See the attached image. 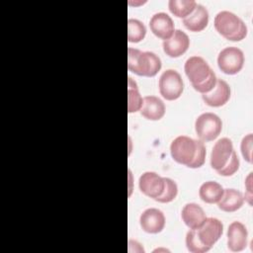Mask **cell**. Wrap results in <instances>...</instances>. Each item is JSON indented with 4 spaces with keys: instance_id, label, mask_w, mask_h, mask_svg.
<instances>
[{
    "instance_id": "obj_15",
    "label": "cell",
    "mask_w": 253,
    "mask_h": 253,
    "mask_svg": "<svg viewBox=\"0 0 253 253\" xmlns=\"http://www.w3.org/2000/svg\"><path fill=\"white\" fill-rule=\"evenodd\" d=\"M203 100L211 107H220L227 103L230 98L229 85L222 79H217L215 86L209 93L203 94Z\"/></svg>"
},
{
    "instance_id": "obj_16",
    "label": "cell",
    "mask_w": 253,
    "mask_h": 253,
    "mask_svg": "<svg viewBox=\"0 0 253 253\" xmlns=\"http://www.w3.org/2000/svg\"><path fill=\"white\" fill-rule=\"evenodd\" d=\"M209 23V12L202 4H197L194 11L183 19L184 26L191 32L203 31Z\"/></svg>"
},
{
    "instance_id": "obj_8",
    "label": "cell",
    "mask_w": 253,
    "mask_h": 253,
    "mask_svg": "<svg viewBox=\"0 0 253 253\" xmlns=\"http://www.w3.org/2000/svg\"><path fill=\"white\" fill-rule=\"evenodd\" d=\"M195 230L200 241L204 245L211 248L220 238L223 231V225L221 221L215 217H207L203 224Z\"/></svg>"
},
{
    "instance_id": "obj_17",
    "label": "cell",
    "mask_w": 253,
    "mask_h": 253,
    "mask_svg": "<svg viewBox=\"0 0 253 253\" xmlns=\"http://www.w3.org/2000/svg\"><path fill=\"white\" fill-rule=\"evenodd\" d=\"M181 216L184 223L190 229H197L203 224V222L207 218L202 207L195 203L186 204L182 209Z\"/></svg>"
},
{
    "instance_id": "obj_30",
    "label": "cell",
    "mask_w": 253,
    "mask_h": 253,
    "mask_svg": "<svg viewBox=\"0 0 253 253\" xmlns=\"http://www.w3.org/2000/svg\"><path fill=\"white\" fill-rule=\"evenodd\" d=\"M128 252L129 253H132V252H139V253L142 252L143 253L144 249H143V247L141 246L140 243H138L135 240L129 239L128 240Z\"/></svg>"
},
{
    "instance_id": "obj_26",
    "label": "cell",
    "mask_w": 253,
    "mask_h": 253,
    "mask_svg": "<svg viewBox=\"0 0 253 253\" xmlns=\"http://www.w3.org/2000/svg\"><path fill=\"white\" fill-rule=\"evenodd\" d=\"M239 168V158L235 150L232 151L228 161L225 163V165L217 170L216 172L221 176H231L233 175Z\"/></svg>"
},
{
    "instance_id": "obj_22",
    "label": "cell",
    "mask_w": 253,
    "mask_h": 253,
    "mask_svg": "<svg viewBox=\"0 0 253 253\" xmlns=\"http://www.w3.org/2000/svg\"><path fill=\"white\" fill-rule=\"evenodd\" d=\"M197 2L194 0H170L168 2L169 10L179 18H186L195 9Z\"/></svg>"
},
{
    "instance_id": "obj_4",
    "label": "cell",
    "mask_w": 253,
    "mask_h": 253,
    "mask_svg": "<svg viewBox=\"0 0 253 253\" xmlns=\"http://www.w3.org/2000/svg\"><path fill=\"white\" fill-rule=\"evenodd\" d=\"M222 128L220 118L213 113H204L195 122V129L202 141H211L215 139Z\"/></svg>"
},
{
    "instance_id": "obj_13",
    "label": "cell",
    "mask_w": 253,
    "mask_h": 253,
    "mask_svg": "<svg viewBox=\"0 0 253 253\" xmlns=\"http://www.w3.org/2000/svg\"><path fill=\"white\" fill-rule=\"evenodd\" d=\"M233 150V144L229 138L222 137L218 139L211 150V166L216 171L222 168L228 161Z\"/></svg>"
},
{
    "instance_id": "obj_7",
    "label": "cell",
    "mask_w": 253,
    "mask_h": 253,
    "mask_svg": "<svg viewBox=\"0 0 253 253\" xmlns=\"http://www.w3.org/2000/svg\"><path fill=\"white\" fill-rule=\"evenodd\" d=\"M244 64L243 51L236 46L224 47L217 56V65L219 69L229 75L238 73Z\"/></svg>"
},
{
    "instance_id": "obj_11",
    "label": "cell",
    "mask_w": 253,
    "mask_h": 253,
    "mask_svg": "<svg viewBox=\"0 0 253 253\" xmlns=\"http://www.w3.org/2000/svg\"><path fill=\"white\" fill-rule=\"evenodd\" d=\"M189 45L188 35L181 30H175L173 35L163 42V50L170 57H179L187 51Z\"/></svg>"
},
{
    "instance_id": "obj_1",
    "label": "cell",
    "mask_w": 253,
    "mask_h": 253,
    "mask_svg": "<svg viewBox=\"0 0 253 253\" xmlns=\"http://www.w3.org/2000/svg\"><path fill=\"white\" fill-rule=\"evenodd\" d=\"M184 70L196 91L206 94L215 86L217 78L203 57L198 55L189 57L185 62Z\"/></svg>"
},
{
    "instance_id": "obj_9",
    "label": "cell",
    "mask_w": 253,
    "mask_h": 253,
    "mask_svg": "<svg viewBox=\"0 0 253 253\" xmlns=\"http://www.w3.org/2000/svg\"><path fill=\"white\" fill-rule=\"evenodd\" d=\"M140 191L147 197L156 200L164 189V179L152 171L144 172L138 180Z\"/></svg>"
},
{
    "instance_id": "obj_21",
    "label": "cell",
    "mask_w": 253,
    "mask_h": 253,
    "mask_svg": "<svg viewBox=\"0 0 253 253\" xmlns=\"http://www.w3.org/2000/svg\"><path fill=\"white\" fill-rule=\"evenodd\" d=\"M143 104V98L141 97L136 82L128 77L127 80V110L128 113H135L140 111Z\"/></svg>"
},
{
    "instance_id": "obj_23",
    "label": "cell",
    "mask_w": 253,
    "mask_h": 253,
    "mask_svg": "<svg viewBox=\"0 0 253 253\" xmlns=\"http://www.w3.org/2000/svg\"><path fill=\"white\" fill-rule=\"evenodd\" d=\"M146 35L144 24L137 19H128L127 21V40L130 42H139Z\"/></svg>"
},
{
    "instance_id": "obj_10",
    "label": "cell",
    "mask_w": 253,
    "mask_h": 253,
    "mask_svg": "<svg viewBox=\"0 0 253 253\" xmlns=\"http://www.w3.org/2000/svg\"><path fill=\"white\" fill-rule=\"evenodd\" d=\"M139 223L142 230L145 232L152 234L159 233L165 226V216L164 213L158 209H146L140 214Z\"/></svg>"
},
{
    "instance_id": "obj_24",
    "label": "cell",
    "mask_w": 253,
    "mask_h": 253,
    "mask_svg": "<svg viewBox=\"0 0 253 253\" xmlns=\"http://www.w3.org/2000/svg\"><path fill=\"white\" fill-rule=\"evenodd\" d=\"M163 179H164L163 192L161 196H159L155 201L159 203H170L176 198L178 194V187L176 182L173 181L172 179L167 177H163Z\"/></svg>"
},
{
    "instance_id": "obj_3",
    "label": "cell",
    "mask_w": 253,
    "mask_h": 253,
    "mask_svg": "<svg viewBox=\"0 0 253 253\" xmlns=\"http://www.w3.org/2000/svg\"><path fill=\"white\" fill-rule=\"evenodd\" d=\"M215 30L226 40L238 42L247 35V26L237 15L230 11H220L214 17Z\"/></svg>"
},
{
    "instance_id": "obj_28",
    "label": "cell",
    "mask_w": 253,
    "mask_h": 253,
    "mask_svg": "<svg viewBox=\"0 0 253 253\" xmlns=\"http://www.w3.org/2000/svg\"><path fill=\"white\" fill-rule=\"evenodd\" d=\"M252 133H248L242 138L240 144L241 153L244 159L249 163L252 162Z\"/></svg>"
},
{
    "instance_id": "obj_27",
    "label": "cell",
    "mask_w": 253,
    "mask_h": 253,
    "mask_svg": "<svg viewBox=\"0 0 253 253\" xmlns=\"http://www.w3.org/2000/svg\"><path fill=\"white\" fill-rule=\"evenodd\" d=\"M206 147L204 142L200 139H197V147H196V152L193 160L190 162L188 167L190 168H199L204 165L205 160H206Z\"/></svg>"
},
{
    "instance_id": "obj_12",
    "label": "cell",
    "mask_w": 253,
    "mask_h": 253,
    "mask_svg": "<svg viewBox=\"0 0 253 253\" xmlns=\"http://www.w3.org/2000/svg\"><path fill=\"white\" fill-rule=\"evenodd\" d=\"M248 231L240 221H233L227 229V247L232 252H240L247 246Z\"/></svg>"
},
{
    "instance_id": "obj_25",
    "label": "cell",
    "mask_w": 253,
    "mask_h": 253,
    "mask_svg": "<svg viewBox=\"0 0 253 253\" xmlns=\"http://www.w3.org/2000/svg\"><path fill=\"white\" fill-rule=\"evenodd\" d=\"M186 246L192 253H206L211 248L204 245L197 236L195 229H190L186 234Z\"/></svg>"
},
{
    "instance_id": "obj_18",
    "label": "cell",
    "mask_w": 253,
    "mask_h": 253,
    "mask_svg": "<svg viewBox=\"0 0 253 253\" xmlns=\"http://www.w3.org/2000/svg\"><path fill=\"white\" fill-rule=\"evenodd\" d=\"M140 114L150 121H158L165 115V105L156 96H145L140 109Z\"/></svg>"
},
{
    "instance_id": "obj_2",
    "label": "cell",
    "mask_w": 253,
    "mask_h": 253,
    "mask_svg": "<svg viewBox=\"0 0 253 253\" xmlns=\"http://www.w3.org/2000/svg\"><path fill=\"white\" fill-rule=\"evenodd\" d=\"M161 66V60L154 52L128 47L127 68L129 71L140 76L152 77L158 73Z\"/></svg>"
},
{
    "instance_id": "obj_29",
    "label": "cell",
    "mask_w": 253,
    "mask_h": 253,
    "mask_svg": "<svg viewBox=\"0 0 253 253\" xmlns=\"http://www.w3.org/2000/svg\"><path fill=\"white\" fill-rule=\"evenodd\" d=\"M252 173H249L247 178L245 179V186H246V193H245V200L248 202L249 205H252Z\"/></svg>"
},
{
    "instance_id": "obj_19",
    "label": "cell",
    "mask_w": 253,
    "mask_h": 253,
    "mask_svg": "<svg viewBox=\"0 0 253 253\" xmlns=\"http://www.w3.org/2000/svg\"><path fill=\"white\" fill-rule=\"evenodd\" d=\"M244 203V197L240 191L235 189H225L221 199L217 202L218 209L231 212L239 210Z\"/></svg>"
},
{
    "instance_id": "obj_20",
    "label": "cell",
    "mask_w": 253,
    "mask_h": 253,
    "mask_svg": "<svg viewBox=\"0 0 253 253\" xmlns=\"http://www.w3.org/2000/svg\"><path fill=\"white\" fill-rule=\"evenodd\" d=\"M223 192L224 189L219 183L215 181H207L201 185L199 196L205 203L215 204L221 199Z\"/></svg>"
},
{
    "instance_id": "obj_6",
    "label": "cell",
    "mask_w": 253,
    "mask_h": 253,
    "mask_svg": "<svg viewBox=\"0 0 253 253\" xmlns=\"http://www.w3.org/2000/svg\"><path fill=\"white\" fill-rule=\"evenodd\" d=\"M196 147L197 139L187 135H179L171 142V156L176 162L188 166L195 156Z\"/></svg>"
},
{
    "instance_id": "obj_14",
    "label": "cell",
    "mask_w": 253,
    "mask_h": 253,
    "mask_svg": "<svg viewBox=\"0 0 253 253\" xmlns=\"http://www.w3.org/2000/svg\"><path fill=\"white\" fill-rule=\"evenodd\" d=\"M149 27L151 32L159 39L167 40L169 39L174 33V22L172 18L164 12L155 13L150 21Z\"/></svg>"
},
{
    "instance_id": "obj_5",
    "label": "cell",
    "mask_w": 253,
    "mask_h": 253,
    "mask_svg": "<svg viewBox=\"0 0 253 253\" xmlns=\"http://www.w3.org/2000/svg\"><path fill=\"white\" fill-rule=\"evenodd\" d=\"M159 92L162 97L168 101L178 99L184 90V83L181 75L174 69L165 70L158 82Z\"/></svg>"
}]
</instances>
